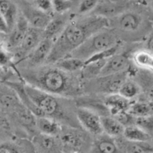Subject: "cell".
Listing matches in <instances>:
<instances>
[{"label": "cell", "mask_w": 153, "mask_h": 153, "mask_svg": "<svg viewBox=\"0 0 153 153\" xmlns=\"http://www.w3.org/2000/svg\"><path fill=\"white\" fill-rule=\"evenodd\" d=\"M54 12L58 13H66L72 8L71 0H52Z\"/></svg>", "instance_id": "1f68e13d"}, {"label": "cell", "mask_w": 153, "mask_h": 153, "mask_svg": "<svg viewBox=\"0 0 153 153\" xmlns=\"http://www.w3.org/2000/svg\"><path fill=\"white\" fill-rule=\"evenodd\" d=\"M29 28V23L22 13H20L13 28L5 35L6 38L4 40V47L11 53L14 52L22 43Z\"/></svg>", "instance_id": "8fae6325"}, {"label": "cell", "mask_w": 153, "mask_h": 153, "mask_svg": "<svg viewBox=\"0 0 153 153\" xmlns=\"http://www.w3.org/2000/svg\"><path fill=\"white\" fill-rule=\"evenodd\" d=\"M146 49L153 53V32L151 33L148 37L146 42Z\"/></svg>", "instance_id": "d590c367"}, {"label": "cell", "mask_w": 153, "mask_h": 153, "mask_svg": "<svg viewBox=\"0 0 153 153\" xmlns=\"http://www.w3.org/2000/svg\"><path fill=\"white\" fill-rule=\"evenodd\" d=\"M132 61L139 70L153 73V53L146 49L138 50L133 54Z\"/></svg>", "instance_id": "7402d4cb"}, {"label": "cell", "mask_w": 153, "mask_h": 153, "mask_svg": "<svg viewBox=\"0 0 153 153\" xmlns=\"http://www.w3.org/2000/svg\"><path fill=\"white\" fill-rule=\"evenodd\" d=\"M118 94L129 100H135L141 95V89L134 79L129 77L123 82L118 91Z\"/></svg>", "instance_id": "cb8c5ba5"}, {"label": "cell", "mask_w": 153, "mask_h": 153, "mask_svg": "<svg viewBox=\"0 0 153 153\" xmlns=\"http://www.w3.org/2000/svg\"><path fill=\"white\" fill-rule=\"evenodd\" d=\"M98 4V0H82L78 6V13L81 15L87 14L95 10Z\"/></svg>", "instance_id": "4dcf8cb0"}, {"label": "cell", "mask_w": 153, "mask_h": 153, "mask_svg": "<svg viewBox=\"0 0 153 153\" xmlns=\"http://www.w3.org/2000/svg\"><path fill=\"white\" fill-rule=\"evenodd\" d=\"M34 6L39 10L52 16L54 10L52 0H34Z\"/></svg>", "instance_id": "d6a6232c"}, {"label": "cell", "mask_w": 153, "mask_h": 153, "mask_svg": "<svg viewBox=\"0 0 153 153\" xmlns=\"http://www.w3.org/2000/svg\"><path fill=\"white\" fill-rule=\"evenodd\" d=\"M43 38V30L30 26L20 46L12 52L15 66L23 61L37 47Z\"/></svg>", "instance_id": "ba28073f"}, {"label": "cell", "mask_w": 153, "mask_h": 153, "mask_svg": "<svg viewBox=\"0 0 153 153\" xmlns=\"http://www.w3.org/2000/svg\"><path fill=\"white\" fill-rule=\"evenodd\" d=\"M130 65L131 61L128 55L125 53L118 52L108 60L100 76L114 75L130 71Z\"/></svg>", "instance_id": "4fadbf2b"}, {"label": "cell", "mask_w": 153, "mask_h": 153, "mask_svg": "<svg viewBox=\"0 0 153 153\" xmlns=\"http://www.w3.org/2000/svg\"><path fill=\"white\" fill-rule=\"evenodd\" d=\"M1 35H2V34H0V49H1V48L4 47V40H3L2 38H1Z\"/></svg>", "instance_id": "8d00e7d4"}, {"label": "cell", "mask_w": 153, "mask_h": 153, "mask_svg": "<svg viewBox=\"0 0 153 153\" xmlns=\"http://www.w3.org/2000/svg\"><path fill=\"white\" fill-rule=\"evenodd\" d=\"M52 64L67 73H79L85 67V61L79 58L68 56Z\"/></svg>", "instance_id": "603a6c76"}, {"label": "cell", "mask_w": 153, "mask_h": 153, "mask_svg": "<svg viewBox=\"0 0 153 153\" xmlns=\"http://www.w3.org/2000/svg\"><path fill=\"white\" fill-rule=\"evenodd\" d=\"M130 71L108 76H101L82 81L84 94L108 96L118 94L121 85L129 77Z\"/></svg>", "instance_id": "8992f818"}, {"label": "cell", "mask_w": 153, "mask_h": 153, "mask_svg": "<svg viewBox=\"0 0 153 153\" xmlns=\"http://www.w3.org/2000/svg\"><path fill=\"white\" fill-rule=\"evenodd\" d=\"M123 136L126 140L131 142H147L150 139L149 133L136 125L125 127Z\"/></svg>", "instance_id": "4316f807"}, {"label": "cell", "mask_w": 153, "mask_h": 153, "mask_svg": "<svg viewBox=\"0 0 153 153\" xmlns=\"http://www.w3.org/2000/svg\"><path fill=\"white\" fill-rule=\"evenodd\" d=\"M35 127L40 134L58 137L61 133L63 125L48 117H35Z\"/></svg>", "instance_id": "ac0fdd59"}, {"label": "cell", "mask_w": 153, "mask_h": 153, "mask_svg": "<svg viewBox=\"0 0 153 153\" xmlns=\"http://www.w3.org/2000/svg\"><path fill=\"white\" fill-rule=\"evenodd\" d=\"M134 101L127 100L118 94L104 97L105 105L107 107L109 115L113 117L123 112L128 111Z\"/></svg>", "instance_id": "9a60e30c"}, {"label": "cell", "mask_w": 153, "mask_h": 153, "mask_svg": "<svg viewBox=\"0 0 153 153\" xmlns=\"http://www.w3.org/2000/svg\"><path fill=\"white\" fill-rule=\"evenodd\" d=\"M107 61L108 60L98 61L85 64L84 68L79 72V76L82 80H90V79L99 77Z\"/></svg>", "instance_id": "d4e9b609"}, {"label": "cell", "mask_w": 153, "mask_h": 153, "mask_svg": "<svg viewBox=\"0 0 153 153\" xmlns=\"http://www.w3.org/2000/svg\"><path fill=\"white\" fill-rule=\"evenodd\" d=\"M103 133L112 137L123 135L125 126L110 115L101 116Z\"/></svg>", "instance_id": "44dd1931"}, {"label": "cell", "mask_w": 153, "mask_h": 153, "mask_svg": "<svg viewBox=\"0 0 153 153\" xmlns=\"http://www.w3.org/2000/svg\"><path fill=\"white\" fill-rule=\"evenodd\" d=\"M0 12L10 31L16 24L20 13L17 5L13 0H0Z\"/></svg>", "instance_id": "d6986e66"}, {"label": "cell", "mask_w": 153, "mask_h": 153, "mask_svg": "<svg viewBox=\"0 0 153 153\" xmlns=\"http://www.w3.org/2000/svg\"><path fill=\"white\" fill-rule=\"evenodd\" d=\"M76 116L81 127L93 135L103 134L101 116L97 112L83 107H77Z\"/></svg>", "instance_id": "30bf717a"}, {"label": "cell", "mask_w": 153, "mask_h": 153, "mask_svg": "<svg viewBox=\"0 0 153 153\" xmlns=\"http://www.w3.org/2000/svg\"><path fill=\"white\" fill-rule=\"evenodd\" d=\"M83 128L63 126L58 136L62 153H82L88 146L89 137Z\"/></svg>", "instance_id": "52a82bcc"}, {"label": "cell", "mask_w": 153, "mask_h": 153, "mask_svg": "<svg viewBox=\"0 0 153 153\" xmlns=\"http://www.w3.org/2000/svg\"><path fill=\"white\" fill-rule=\"evenodd\" d=\"M9 122L7 117L2 112V111L0 109V128H9Z\"/></svg>", "instance_id": "e575fe53"}, {"label": "cell", "mask_w": 153, "mask_h": 153, "mask_svg": "<svg viewBox=\"0 0 153 153\" xmlns=\"http://www.w3.org/2000/svg\"><path fill=\"white\" fill-rule=\"evenodd\" d=\"M132 79L140 87L143 100L153 103V73L138 69L134 72Z\"/></svg>", "instance_id": "2e32d148"}, {"label": "cell", "mask_w": 153, "mask_h": 153, "mask_svg": "<svg viewBox=\"0 0 153 153\" xmlns=\"http://www.w3.org/2000/svg\"><path fill=\"white\" fill-rule=\"evenodd\" d=\"M0 153H21L20 146L11 139L0 140Z\"/></svg>", "instance_id": "f1b7e54d"}, {"label": "cell", "mask_w": 153, "mask_h": 153, "mask_svg": "<svg viewBox=\"0 0 153 153\" xmlns=\"http://www.w3.org/2000/svg\"><path fill=\"white\" fill-rule=\"evenodd\" d=\"M54 42L51 39L43 38L37 47L23 61L16 65H22L21 67L33 68L46 64L53 47Z\"/></svg>", "instance_id": "9c48e42d"}, {"label": "cell", "mask_w": 153, "mask_h": 153, "mask_svg": "<svg viewBox=\"0 0 153 153\" xmlns=\"http://www.w3.org/2000/svg\"><path fill=\"white\" fill-rule=\"evenodd\" d=\"M35 147L40 153H61L57 137L39 134L34 137Z\"/></svg>", "instance_id": "e0dca14e"}, {"label": "cell", "mask_w": 153, "mask_h": 153, "mask_svg": "<svg viewBox=\"0 0 153 153\" xmlns=\"http://www.w3.org/2000/svg\"><path fill=\"white\" fill-rule=\"evenodd\" d=\"M109 27V19L99 15L94 14L73 19L54 42L46 64H55L59 60L69 56L88 37Z\"/></svg>", "instance_id": "7a4b0ae2"}, {"label": "cell", "mask_w": 153, "mask_h": 153, "mask_svg": "<svg viewBox=\"0 0 153 153\" xmlns=\"http://www.w3.org/2000/svg\"><path fill=\"white\" fill-rule=\"evenodd\" d=\"M9 33V28L3 17L2 14L0 12V34L2 35H6Z\"/></svg>", "instance_id": "836d02e7"}, {"label": "cell", "mask_w": 153, "mask_h": 153, "mask_svg": "<svg viewBox=\"0 0 153 153\" xmlns=\"http://www.w3.org/2000/svg\"><path fill=\"white\" fill-rule=\"evenodd\" d=\"M97 140L92 144V153H119V148L114 137L107 134L97 136Z\"/></svg>", "instance_id": "ffe728a7"}, {"label": "cell", "mask_w": 153, "mask_h": 153, "mask_svg": "<svg viewBox=\"0 0 153 153\" xmlns=\"http://www.w3.org/2000/svg\"><path fill=\"white\" fill-rule=\"evenodd\" d=\"M109 19L110 28L117 33L120 40H137L143 37L148 24L140 13L126 10Z\"/></svg>", "instance_id": "277c9868"}, {"label": "cell", "mask_w": 153, "mask_h": 153, "mask_svg": "<svg viewBox=\"0 0 153 153\" xmlns=\"http://www.w3.org/2000/svg\"><path fill=\"white\" fill-rule=\"evenodd\" d=\"M24 87L28 97L44 116L63 126L82 128L76 116L77 105L75 100L52 95L25 83Z\"/></svg>", "instance_id": "3957f363"}, {"label": "cell", "mask_w": 153, "mask_h": 153, "mask_svg": "<svg viewBox=\"0 0 153 153\" xmlns=\"http://www.w3.org/2000/svg\"><path fill=\"white\" fill-rule=\"evenodd\" d=\"M21 13L27 19L30 26L41 30L46 28L53 16L39 10L35 6L28 4H22Z\"/></svg>", "instance_id": "7c38bea8"}, {"label": "cell", "mask_w": 153, "mask_h": 153, "mask_svg": "<svg viewBox=\"0 0 153 153\" xmlns=\"http://www.w3.org/2000/svg\"><path fill=\"white\" fill-rule=\"evenodd\" d=\"M70 21L71 19L67 13H58L56 16H53L46 28L43 29L44 38L51 39L55 41Z\"/></svg>", "instance_id": "5bb4252c"}, {"label": "cell", "mask_w": 153, "mask_h": 153, "mask_svg": "<svg viewBox=\"0 0 153 153\" xmlns=\"http://www.w3.org/2000/svg\"><path fill=\"white\" fill-rule=\"evenodd\" d=\"M151 7H152V9L153 10V0L152 1V2H151Z\"/></svg>", "instance_id": "74e56055"}, {"label": "cell", "mask_w": 153, "mask_h": 153, "mask_svg": "<svg viewBox=\"0 0 153 153\" xmlns=\"http://www.w3.org/2000/svg\"><path fill=\"white\" fill-rule=\"evenodd\" d=\"M15 73L25 84L52 95L76 100L84 94L79 73H67L54 64L33 68L16 67Z\"/></svg>", "instance_id": "6da1fadb"}, {"label": "cell", "mask_w": 153, "mask_h": 153, "mask_svg": "<svg viewBox=\"0 0 153 153\" xmlns=\"http://www.w3.org/2000/svg\"><path fill=\"white\" fill-rule=\"evenodd\" d=\"M120 38L110 27L101 30L88 37L69 56L86 61L96 54L120 44ZM68 57V56H67Z\"/></svg>", "instance_id": "5b68a950"}, {"label": "cell", "mask_w": 153, "mask_h": 153, "mask_svg": "<svg viewBox=\"0 0 153 153\" xmlns=\"http://www.w3.org/2000/svg\"><path fill=\"white\" fill-rule=\"evenodd\" d=\"M128 112L134 117L153 115V103L144 100H134Z\"/></svg>", "instance_id": "484cf974"}, {"label": "cell", "mask_w": 153, "mask_h": 153, "mask_svg": "<svg viewBox=\"0 0 153 153\" xmlns=\"http://www.w3.org/2000/svg\"><path fill=\"white\" fill-rule=\"evenodd\" d=\"M134 125L140 127L149 134L153 132V115L135 117Z\"/></svg>", "instance_id": "f546056e"}, {"label": "cell", "mask_w": 153, "mask_h": 153, "mask_svg": "<svg viewBox=\"0 0 153 153\" xmlns=\"http://www.w3.org/2000/svg\"><path fill=\"white\" fill-rule=\"evenodd\" d=\"M127 144V153H152L153 148L146 142H131Z\"/></svg>", "instance_id": "83f0119b"}]
</instances>
